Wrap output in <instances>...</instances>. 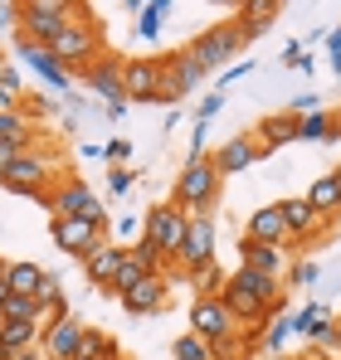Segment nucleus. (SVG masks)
I'll return each mask as SVG.
<instances>
[{
	"label": "nucleus",
	"instance_id": "39",
	"mask_svg": "<svg viewBox=\"0 0 341 360\" xmlns=\"http://www.w3.org/2000/svg\"><path fill=\"white\" fill-rule=\"evenodd\" d=\"M283 63H287V68H302V73L312 68V59H307V49H302V44H287V49H283Z\"/></svg>",
	"mask_w": 341,
	"mask_h": 360
},
{
	"label": "nucleus",
	"instance_id": "36",
	"mask_svg": "<svg viewBox=\"0 0 341 360\" xmlns=\"http://www.w3.org/2000/svg\"><path fill=\"white\" fill-rule=\"evenodd\" d=\"M190 278H195V288H200L205 297H220L215 288H225V278H220V268H215V263H205V268H200V273H190Z\"/></svg>",
	"mask_w": 341,
	"mask_h": 360
},
{
	"label": "nucleus",
	"instance_id": "12",
	"mask_svg": "<svg viewBox=\"0 0 341 360\" xmlns=\"http://www.w3.org/2000/svg\"><path fill=\"white\" fill-rule=\"evenodd\" d=\"M88 326H78L73 316H54L44 331H39V346H44V360H73L78 341H83Z\"/></svg>",
	"mask_w": 341,
	"mask_h": 360
},
{
	"label": "nucleus",
	"instance_id": "21",
	"mask_svg": "<svg viewBox=\"0 0 341 360\" xmlns=\"http://www.w3.org/2000/svg\"><path fill=\"white\" fill-rule=\"evenodd\" d=\"M302 200H307L322 219H332V214L341 210V180H337V171H332V176H317V180H312V190H307Z\"/></svg>",
	"mask_w": 341,
	"mask_h": 360
},
{
	"label": "nucleus",
	"instance_id": "16",
	"mask_svg": "<svg viewBox=\"0 0 341 360\" xmlns=\"http://www.w3.org/2000/svg\"><path fill=\"white\" fill-rule=\"evenodd\" d=\"M259 156H264V151H259V141H254V136H229L225 146H220V156H210V161H215V171H220V180H225V176L249 171Z\"/></svg>",
	"mask_w": 341,
	"mask_h": 360
},
{
	"label": "nucleus",
	"instance_id": "43",
	"mask_svg": "<svg viewBox=\"0 0 341 360\" xmlns=\"http://www.w3.org/2000/svg\"><path fill=\"white\" fill-rule=\"evenodd\" d=\"M205 136H210V122H195V136H190V156H205Z\"/></svg>",
	"mask_w": 341,
	"mask_h": 360
},
{
	"label": "nucleus",
	"instance_id": "33",
	"mask_svg": "<svg viewBox=\"0 0 341 360\" xmlns=\"http://www.w3.org/2000/svg\"><path fill=\"white\" fill-rule=\"evenodd\" d=\"M307 336H312L322 351H332V311H327V307H317V311H312V326H307Z\"/></svg>",
	"mask_w": 341,
	"mask_h": 360
},
{
	"label": "nucleus",
	"instance_id": "38",
	"mask_svg": "<svg viewBox=\"0 0 341 360\" xmlns=\"http://www.w3.org/2000/svg\"><path fill=\"white\" fill-rule=\"evenodd\" d=\"M287 336H292V326H287V316H283V321H273V326L264 331V346H268V351H283Z\"/></svg>",
	"mask_w": 341,
	"mask_h": 360
},
{
	"label": "nucleus",
	"instance_id": "47",
	"mask_svg": "<svg viewBox=\"0 0 341 360\" xmlns=\"http://www.w3.org/2000/svg\"><path fill=\"white\" fill-rule=\"evenodd\" d=\"M15 20H20V15H15V5H0V34H5V30H15Z\"/></svg>",
	"mask_w": 341,
	"mask_h": 360
},
{
	"label": "nucleus",
	"instance_id": "27",
	"mask_svg": "<svg viewBox=\"0 0 341 360\" xmlns=\"http://www.w3.org/2000/svg\"><path fill=\"white\" fill-rule=\"evenodd\" d=\"M127 10L137 15V39H147V44H151V39L161 34V15H166L170 5H166V0H147V5H137V0H132Z\"/></svg>",
	"mask_w": 341,
	"mask_h": 360
},
{
	"label": "nucleus",
	"instance_id": "18",
	"mask_svg": "<svg viewBox=\"0 0 341 360\" xmlns=\"http://www.w3.org/2000/svg\"><path fill=\"white\" fill-rule=\"evenodd\" d=\"M122 307H127L132 316H151V311H161V307H166V278H161V273H147V278L122 297Z\"/></svg>",
	"mask_w": 341,
	"mask_h": 360
},
{
	"label": "nucleus",
	"instance_id": "6",
	"mask_svg": "<svg viewBox=\"0 0 341 360\" xmlns=\"http://www.w3.org/2000/svg\"><path fill=\"white\" fill-rule=\"evenodd\" d=\"M175 263L185 273H200L205 263H215V219L210 214H185V239H180Z\"/></svg>",
	"mask_w": 341,
	"mask_h": 360
},
{
	"label": "nucleus",
	"instance_id": "40",
	"mask_svg": "<svg viewBox=\"0 0 341 360\" xmlns=\"http://www.w3.org/2000/svg\"><path fill=\"white\" fill-rule=\"evenodd\" d=\"M132 180H137V171H127V166H117L113 176H108V185H113V195H127V190H132Z\"/></svg>",
	"mask_w": 341,
	"mask_h": 360
},
{
	"label": "nucleus",
	"instance_id": "2",
	"mask_svg": "<svg viewBox=\"0 0 341 360\" xmlns=\"http://www.w3.org/2000/svg\"><path fill=\"white\" fill-rule=\"evenodd\" d=\"M215 200H220V171H215V161H210V156H190V161L180 166V176H175L170 205L185 210V214H210Z\"/></svg>",
	"mask_w": 341,
	"mask_h": 360
},
{
	"label": "nucleus",
	"instance_id": "13",
	"mask_svg": "<svg viewBox=\"0 0 341 360\" xmlns=\"http://www.w3.org/2000/svg\"><path fill=\"white\" fill-rule=\"evenodd\" d=\"M244 239H254V243H268V248H292V234H287V224H283V214H278V205H259L254 214H249V234Z\"/></svg>",
	"mask_w": 341,
	"mask_h": 360
},
{
	"label": "nucleus",
	"instance_id": "30",
	"mask_svg": "<svg viewBox=\"0 0 341 360\" xmlns=\"http://www.w3.org/2000/svg\"><path fill=\"white\" fill-rule=\"evenodd\" d=\"M73 360H117L113 336H103V331H83V341H78Z\"/></svg>",
	"mask_w": 341,
	"mask_h": 360
},
{
	"label": "nucleus",
	"instance_id": "45",
	"mask_svg": "<svg viewBox=\"0 0 341 360\" xmlns=\"http://www.w3.org/2000/svg\"><path fill=\"white\" fill-rule=\"evenodd\" d=\"M103 156H108V161H127V156H132V146H127V141H108V146H103Z\"/></svg>",
	"mask_w": 341,
	"mask_h": 360
},
{
	"label": "nucleus",
	"instance_id": "35",
	"mask_svg": "<svg viewBox=\"0 0 341 360\" xmlns=\"http://www.w3.org/2000/svg\"><path fill=\"white\" fill-rule=\"evenodd\" d=\"M30 136V127L20 112H0V141H25Z\"/></svg>",
	"mask_w": 341,
	"mask_h": 360
},
{
	"label": "nucleus",
	"instance_id": "44",
	"mask_svg": "<svg viewBox=\"0 0 341 360\" xmlns=\"http://www.w3.org/2000/svg\"><path fill=\"white\" fill-rule=\"evenodd\" d=\"M249 68H254V63H249V59H244V63H234V68H229L225 78H220V93H225L229 83H239V78H244V73H249Z\"/></svg>",
	"mask_w": 341,
	"mask_h": 360
},
{
	"label": "nucleus",
	"instance_id": "50",
	"mask_svg": "<svg viewBox=\"0 0 341 360\" xmlns=\"http://www.w3.org/2000/svg\"><path fill=\"white\" fill-rule=\"evenodd\" d=\"M10 360H44L39 351H25V356H10Z\"/></svg>",
	"mask_w": 341,
	"mask_h": 360
},
{
	"label": "nucleus",
	"instance_id": "17",
	"mask_svg": "<svg viewBox=\"0 0 341 360\" xmlns=\"http://www.w3.org/2000/svg\"><path fill=\"white\" fill-rule=\"evenodd\" d=\"M20 59L30 63L44 83H54V88H73V73H68V68L49 54V44H30V39H20Z\"/></svg>",
	"mask_w": 341,
	"mask_h": 360
},
{
	"label": "nucleus",
	"instance_id": "22",
	"mask_svg": "<svg viewBox=\"0 0 341 360\" xmlns=\"http://www.w3.org/2000/svg\"><path fill=\"white\" fill-rule=\"evenodd\" d=\"M239 253H244V268H254V273H268V278L283 273V248H268V243L244 239V243H239Z\"/></svg>",
	"mask_w": 341,
	"mask_h": 360
},
{
	"label": "nucleus",
	"instance_id": "32",
	"mask_svg": "<svg viewBox=\"0 0 341 360\" xmlns=\"http://www.w3.org/2000/svg\"><path fill=\"white\" fill-rule=\"evenodd\" d=\"M175 360H215V351H210L195 331H185V336L175 341Z\"/></svg>",
	"mask_w": 341,
	"mask_h": 360
},
{
	"label": "nucleus",
	"instance_id": "29",
	"mask_svg": "<svg viewBox=\"0 0 341 360\" xmlns=\"http://www.w3.org/2000/svg\"><path fill=\"white\" fill-rule=\"evenodd\" d=\"M142 278H147V268H142V258H137V253H132V248H127V253H122V263H117L113 292H117V297H127V292H132V288H137V283H142Z\"/></svg>",
	"mask_w": 341,
	"mask_h": 360
},
{
	"label": "nucleus",
	"instance_id": "28",
	"mask_svg": "<svg viewBox=\"0 0 341 360\" xmlns=\"http://www.w3.org/2000/svg\"><path fill=\"white\" fill-rule=\"evenodd\" d=\"M273 15H278V5H244V25H239V39L249 44V39L268 34V30H273Z\"/></svg>",
	"mask_w": 341,
	"mask_h": 360
},
{
	"label": "nucleus",
	"instance_id": "23",
	"mask_svg": "<svg viewBox=\"0 0 341 360\" xmlns=\"http://www.w3.org/2000/svg\"><path fill=\"white\" fill-rule=\"evenodd\" d=\"M337 136H341L337 112H327V108H317V112L297 117V141H337Z\"/></svg>",
	"mask_w": 341,
	"mask_h": 360
},
{
	"label": "nucleus",
	"instance_id": "8",
	"mask_svg": "<svg viewBox=\"0 0 341 360\" xmlns=\"http://www.w3.org/2000/svg\"><path fill=\"white\" fill-rule=\"evenodd\" d=\"M190 331L220 356V346L234 336V316L225 311V302H220V297H200L195 307H190Z\"/></svg>",
	"mask_w": 341,
	"mask_h": 360
},
{
	"label": "nucleus",
	"instance_id": "9",
	"mask_svg": "<svg viewBox=\"0 0 341 360\" xmlns=\"http://www.w3.org/2000/svg\"><path fill=\"white\" fill-rule=\"evenodd\" d=\"M44 180H54V161H49V156H39V151H25V156L0 176V185H5V190H15V195L49 200V195H44Z\"/></svg>",
	"mask_w": 341,
	"mask_h": 360
},
{
	"label": "nucleus",
	"instance_id": "10",
	"mask_svg": "<svg viewBox=\"0 0 341 360\" xmlns=\"http://www.w3.org/2000/svg\"><path fill=\"white\" fill-rule=\"evenodd\" d=\"M49 234H54V243L63 253H78V258H88V253L103 243V229H93V224H83V219H73V214H54Z\"/></svg>",
	"mask_w": 341,
	"mask_h": 360
},
{
	"label": "nucleus",
	"instance_id": "20",
	"mask_svg": "<svg viewBox=\"0 0 341 360\" xmlns=\"http://www.w3.org/2000/svg\"><path fill=\"white\" fill-rule=\"evenodd\" d=\"M259 151L268 156V151H278V146H287V141H297V117H287V112H273V117L259 122Z\"/></svg>",
	"mask_w": 341,
	"mask_h": 360
},
{
	"label": "nucleus",
	"instance_id": "25",
	"mask_svg": "<svg viewBox=\"0 0 341 360\" xmlns=\"http://www.w3.org/2000/svg\"><path fill=\"white\" fill-rule=\"evenodd\" d=\"M83 78H88V88L93 93H103L108 103H122V68L117 63H93V68H83Z\"/></svg>",
	"mask_w": 341,
	"mask_h": 360
},
{
	"label": "nucleus",
	"instance_id": "48",
	"mask_svg": "<svg viewBox=\"0 0 341 360\" xmlns=\"http://www.w3.org/2000/svg\"><path fill=\"white\" fill-rule=\"evenodd\" d=\"M327 54H332V59H341V25L327 34Z\"/></svg>",
	"mask_w": 341,
	"mask_h": 360
},
{
	"label": "nucleus",
	"instance_id": "49",
	"mask_svg": "<svg viewBox=\"0 0 341 360\" xmlns=\"http://www.w3.org/2000/svg\"><path fill=\"white\" fill-rule=\"evenodd\" d=\"M332 356H341V316L332 321Z\"/></svg>",
	"mask_w": 341,
	"mask_h": 360
},
{
	"label": "nucleus",
	"instance_id": "53",
	"mask_svg": "<svg viewBox=\"0 0 341 360\" xmlns=\"http://www.w3.org/2000/svg\"><path fill=\"white\" fill-rule=\"evenodd\" d=\"M337 180H341V166H337Z\"/></svg>",
	"mask_w": 341,
	"mask_h": 360
},
{
	"label": "nucleus",
	"instance_id": "31",
	"mask_svg": "<svg viewBox=\"0 0 341 360\" xmlns=\"http://www.w3.org/2000/svg\"><path fill=\"white\" fill-rule=\"evenodd\" d=\"M0 321H39V307H35V297H5V307H0Z\"/></svg>",
	"mask_w": 341,
	"mask_h": 360
},
{
	"label": "nucleus",
	"instance_id": "19",
	"mask_svg": "<svg viewBox=\"0 0 341 360\" xmlns=\"http://www.w3.org/2000/svg\"><path fill=\"white\" fill-rule=\"evenodd\" d=\"M39 321H0V360L25 356V351H39Z\"/></svg>",
	"mask_w": 341,
	"mask_h": 360
},
{
	"label": "nucleus",
	"instance_id": "11",
	"mask_svg": "<svg viewBox=\"0 0 341 360\" xmlns=\"http://www.w3.org/2000/svg\"><path fill=\"white\" fill-rule=\"evenodd\" d=\"M156 83H161V59H132V63H122V98L156 103Z\"/></svg>",
	"mask_w": 341,
	"mask_h": 360
},
{
	"label": "nucleus",
	"instance_id": "51",
	"mask_svg": "<svg viewBox=\"0 0 341 360\" xmlns=\"http://www.w3.org/2000/svg\"><path fill=\"white\" fill-rule=\"evenodd\" d=\"M332 73H337V78H341V59H332Z\"/></svg>",
	"mask_w": 341,
	"mask_h": 360
},
{
	"label": "nucleus",
	"instance_id": "52",
	"mask_svg": "<svg viewBox=\"0 0 341 360\" xmlns=\"http://www.w3.org/2000/svg\"><path fill=\"white\" fill-rule=\"evenodd\" d=\"M337 127H341V112H337Z\"/></svg>",
	"mask_w": 341,
	"mask_h": 360
},
{
	"label": "nucleus",
	"instance_id": "41",
	"mask_svg": "<svg viewBox=\"0 0 341 360\" xmlns=\"http://www.w3.org/2000/svg\"><path fill=\"white\" fill-rule=\"evenodd\" d=\"M287 278H292V288H297V283L307 288V283H317V263H297V268H292Z\"/></svg>",
	"mask_w": 341,
	"mask_h": 360
},
{
	"label": "nucleus",
	"instance_id": "5",
	"mask_svg": "<svg viewBox=\"0 0 341 360\" xmlns=\"http://www.w3.org/2000/svg\"><path fill=\"white\" fill-rule=\"evenodd\" d=\"M239 49H244V39H239V25H234V20H220V25H210V30H205V34H200V39H195L185 54H190V59H195L200 68H205V73H210V68H220L225 59H234Z\"/></svg>",
	"mask_w": 341,
	"mask_h": 360
},
{
	"label": "nucleus",
	"instance_id": "14",
	"mask_svg": "<svg viewBox=\"0 0 341 360\" xmlns=\"http://www.w3.org/2000/svg\"><path fill=\"white\" fill-rule=\"evenodd\" d=\"M278 214H283V224H287V234H292V239H317V234L332 224V219H322V214H317L302 195L283 200V205H278Z\"/></svg>",
	"mask_w": 341,
	"mask_h": 360
},
{
	"label": "nucleus",
	"instance_id": "42",
	"mask_svg": "<svg viewBox=\"0 0 341 360\" xmlns=\"http://www.w3.org/2000/svg\"><path fill=\"white\" fill-rule=\"evenodd\" d=\"M220 108H225V93L215 88V93H210V98L200 103V122H210V117H215V112H220Z\"/></svg>",
	"mask_w": 341,
	"mask_h": 360
},
{
	"label": "nucleus",
	"instance_id": "37",
	"mask_svg": "<svg viewBox=\"0 0 341 360\" xmlns=\"http://www.w3.org/2000/svg\"><path fill=\"white\" fill-rule=\"evenodd\" d=\"M25 151H30V136H25V141H0V176H5V171H10Z\"/></svg>",
	"mask_w": 341,
	"mask_h": 360
},
{
	"label": "nucleus",
	"instance_id": "7",
	"mask_svg": "<svg viewBox=\"0 0 341 360\" xmlns=\"http://www.w3.org/2000/svg\"><path fill=\"white\" fill-rule=\"evenodd\" d=\"M142 239L156 243L161 263H175V253H180V239H185V214H180L175 205H156V210L147 214V229H142Z\"/></svg>",
	"mask_w": 341,
	"mask_h": 360
},
{
	"label": "nucleus",
	"instance_id": "26",
	"mask_svg": "<svg viewBox=\"0 0 341 360\" xmlns=\"http://www.w3.org/2000/svg\"><path fill=\"white\" fill-rule=\"evenodd\" d=\"M39 283H44V268H35V263H5V288L15 297H35Z\"/></svg>",
	"mask_w": 341,
	"mask_h": 360
},
{
	"label": "nucleus",
	"instance_id": "15",
	"mask_svg": "<svg viewBox=\"0 0 341 360\" xmlns=\"http://www.w3.org/2000/svg\"><path fill=\"white\" fill-rule=\"evenodd\" d=\"M122 243H98L88 258H83V273H88V283L98 288V292H113V278H117V263H122Z\"/></svg>",
	"mask_w": 341,
	"mask_h": 360
},
{
	"label": "nucleus",
	"instance_id": "3",
	"mask_svg": "<svg viewBox=\"0 0 341 360\" xmlns=\"http://www.w3.org/2000/svg\"><path fill=\"white\" fill-rule=\"evenodd\" d=\"M83 15H88V5H78V15H73L54 39H49V54H54L68 73L98 63V30H93V20H83Z\"/></svg>",
	"mask_w": 341,
	"mask_h": 360
},
{
	"label": "nucleus",
	"instance_id": "34",
	"mask_svg": "<svg viewBox=\"0 0 341 360\" xmlns=\"http://www.w3.org/2000/svg\"><path fill=\"white\" fill-rule=\"evenodd\" d=\"M156 59H161V54H156ZM180 93H185V88H180V78H175V73H170V63L161 59V83H156V103H180Z\"/></svg>",
	"mask_w": 341,
	"mask_h": 360
},
{
	"label": "nucleus",
	"instance_id": "46",
	"mask_svg": "<svg viewBox=\"0 0 341 360\" xmlns=\"http://www.w3.org/2000/svg\"><path fill=\"white\" fill-rule=\"evenodd\" d=\"M137 229H142V224H137V219H132V214H122V219H117V234H122V239H132V234H137Z\"/></svg>",
	"mask_w": 341,
	"mask_h": 360
},
{
	"label": "nucleus",
	"instance_id": "1",
	"mask_svg": "<svg viewBox=\"0 0 341 360\" xmlns=\"http://www.w3.org/2000/svg\"><path fill=\"white\" fill-rule=\"evenodd\" d=\"M220 302H225V311L234 316V326H239V321L254 326V321H264V316H273V311L283 307V288H278V278H268V273L239 268V273L225 278Z\"/></svg>",
	"mask_w": 341,
	"mask_h": 360
},
{
	"label": "nucleus",
	"instance_id": "24",
	"mask_svg": "<svg viewBox=\"0 0 341 360\" xmlns=\"http://www.w3.org/2000/svg\"><path fill=\"white\" fill-rule=\"evenodd\" d=\"M93 200H98V195H93V190H88L83 180H68V185L58 190V195L49 200V205H54V214H73V219H83Z\"/></svg>",
	"mask_w": 341,
	"mask_h": 360
},
{
	"label": "nucleus",
	"instance_id": "4",
	"mask_svg": "<svg viewBox=\"0 0 341 360\" xmlns=\"http://www.w3.org/2000/svg\"><path fill=\"white\" fill-rule=\"evenodd\" d=\"M15 15H20V39H30V44H49L58 30L78 15V5H68V0H25V5H15Z\"/></svg>",
	"mask_w": 341,
	"mask_h": 360
}]
</instances>
